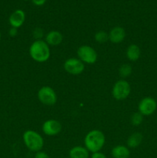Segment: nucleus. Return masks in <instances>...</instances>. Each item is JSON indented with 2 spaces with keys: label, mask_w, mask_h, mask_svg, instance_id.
<instances>
[{
  "label": "nucleus",
  "mask_w": 157,
  "mask_h": 158,
  "mask_svg": "<svg viewBox=\"0 0 157 158\" xmlns=\"http://www.w3.org/2000/svg\"><path fill=\"white\" fill-rule=\"evenodd\" d=\"M106 143V137L103 132L97 129L90 131L86 134L84 138V147L89 153L101 151Z\"/></svg>",
  "instance_id": "nucleus-1"
},
{
  "label": "nucleus",
  "mask_w": 157,
  "mask_h": 158,
  "mask_svg": "<svg viewBox=\"0 0 157 158\" xmlns=\"http://www.w3.org/2000/svg\"><path fill=\"white\" fill-rule=\"evenodd\" d=\"M29 56L37 63H45L50 58V48L45 40H35L29 49Z\"/></svg>",
  "instance_id": "nucleus-2"
},
{
  "label": "nucleus",
  "mask_w": 157,
  "mask_h": 158,
  "mask_svg": "<svg viewBox=\"0 0 157 158\" xmlns=\"http://www.w3.org/2000/svg\"><path fill=\"white\" fill-rule=\"evenodd\" d=\"M23 143L32 152L42 151L44 146V140L39 133L32 130H27L22 134Z\"/></svg>",
  "instance_id": "nucleus-3"
},
{
  "label": "nucleus",
  "mask_w": 157,
  "mask_h": 158,
  "mask_svg": "<svg viewBox=\"0 0 157 158\" xmlns=\"http://www.w3.org/2000/svg\"><path fill=\"white\" fill-rule=\"evenodd\" d=\"M131 93L130 84L126 80H119L114 83L112 94L116 100H124L129 97Z\"/></svg>",
  "instance_id": "nucleus-4"
},
{
  "label": "nucleus",
  "mask_w": 157,
  "mask_h": 158,
  "mask_svg": "<svg viewBox=\"0 0 157 158\" xmlns=\"http://www.w3.org/2000/svg\"><path fill=\"white\" fill-rule=\"evenodd\" d=\"M77 56L84 64L90 65L96 63L98 54L93 47L88 45H83L77 49Z\"/></svg>",
  "instance_id": "nucleus-5"
},
{
  "label": "nucleus",
  "mask_w": 157,
  "mask_h": 158,
  "mask_svg": "<svg viewBox=\"0 0 157 158\" xmlns=\"http://www.w3.org/2000/svg\"><path fill=\"white\" fill-rule=\"evenodd\" d=\"M37 97L40 103L46 106H54L57 102L56 93L49 86H42L37 93Z\"/></svg>",
  "instance_id": "nucleus-6"
},
{
  "label": "nucleus",
  "mask_w": 157,
  "mask_h": 158,
  "mask_svg": "<svg viewBox=\"0 0 157 158\" xmlns=\"http://www.w3.org/2000/svg\"><path fill=\"white\" fill-rule=\"evenodd\" d=\"M63 68L65 71L70 75L78 76L85 70V64L78 58H69L64 62Z\"/></svg>",
  "instance_id": "nucleus-7"
},
{
  "label": "nucleus",
  "mask_w": 157,
  "mask_h": 158,
  "mask_svg": "<svg viewBox=\"0 0 157 158\" xmlns=\"http://www.w3.org/2000/svg\"><path fill=\"white\" fill-rule=\"evenodd\" d=\"M157 108V103L152 97H146L142 99L138 104V110L143 116H149Z\"/></svg>",
  "instance_id": "nucleus-8"
},
{
  "label": "nucleus",
  "mask_w": 157,
  "mask_h": 158,
  "mask_svg": "<svg viewBox=\"0 0 157 158\" xmlns=\"http://www.w3.org/2000/svg\"><path fill=\"white\" fill-rule=\"evenodd\" d=\"M42 131L45 135L49 136V137H54L60 134L62 131V124L58 120L49 119L42 123Z\"/></svg>",
  "instance_id": "nucleus-9"
},
{
  "label": "nucleus",
  "mask_w": 157,
  "mask_h": 158,
  "mask_svg": "<svg viewBox=\"0 0 157 158\" xmlns=\"http://www.w3.org/2000/svg\"><path fill=\"white\" fill-rule=\"evenodd\" d=\"M25 20H26V13L22 9H16L9 16V23L11 27L18 29L24 24Z\"/></svg>",
  "instance_id": "nucleus-10"
},
{
  "label": "nucleus",
  "mask_w": 157,
  "mask_h": 158,
  "mask_svg": "<svg viewBox=\"0 0 157 158\" xmlns=\"http://www.w3.org/2000/svg\"><path fill=\"white\" fill-rule=\"evenodd\" d=\"M126 31L121 26H115L109 32V40L113 44H119L126 38Z\"/></svg>",
  "instance_id": "nucleus-11"
},
{
  "label": "nucleus",
  "mask_w": 157,
  "mask_h": 158,
  "mask_svg": "<svg viewBox=\"0 0 157 158\" xmlns=\"http://www.w3.org/2000/svg\"><path fill=\"white\" fill-rule=\"evenodd\" d=\"M62 40V34L58 30H51L45 35V42L49 46H57L61 44Z\"/></svg>",
  "instance_id": "nucleus-12"
},
{
  "label": "nucleus",
  "mask_w": 157,
  "mask_h": 158,
  "mask_svg": "<svg viewBox=\"0 0 157 158\" xmlns=\"http://www.w3.org/2000/svg\"><path fill=\"white\" fill-rule=\"evenodd\" d=\"M112 158H129L130 151L127 146L125 145H116L111 151Z\"/></svg>",
  "instance_id": "nucleus-13"
},
{
  "label": "nucleus",
  "mask_w": 157,
  "mask_h": 158,
  "mask_svg": "<svg viewBox=\"0 0 157 158\" xmlns=\"http://www.w3.org/2000/svg\"><path fill=\"white\" fill-rule=\"evenodd\" d=\"M69 158H89V151L85 147L75 146L69 152Z\"/></svg>",
  "instance_id": "nucleus-14"
},
{
  "label": "nucleus",
  "mask_w": 157,
  "mask_h": 158,
  "mask_svg": "<svg viewBox=\"0 0 157 158\" xmlns=\"http://www.w3.org/2000/svg\"><path fill=\"white\" fill-rule=\"evenodd\" d=\"M126 57L131 62H135L140 58L141 50L139 46L135 44H131L126 49Z\"/></svg>",
  "instance_id": "nucleus-15"
},
{
  "label": "nucleus",
  "mask_w": 157,
  "mask_h": 158,
  "mask_svg": "<svg viewBox=\"0 0 157 158\" xmlns=\"http://www.w3.org/2000/svg\"><path fill=\"white\" fill-rule=\"evenodd\" d=\"M143 139V137L141 133L134 132L128 137L127 140H126V145L130 149H135L141 144Z\"/></svg>",
  "instance_id": "nucleus-16"
},
{
  "label": "nucleus",
  "mask_w": 157,
  "mask_h": 158,
  "mask_svg": "<svg viewBox=\"0 0 157 158\" xmlns=\"http://www.w3.org/2000/svg\"><path fill=\"white\" fill-rule=\"evenodd\" d=\"M132 66L130 64H128V63H124V64L121 65L119 69V75L123 79L129 77L132 74Z\"/></svg>",
  "instance_id": "nucleus-17"
},
{
  "label": "nucleus",
  "mask_w": 157,
  "mask_h": 158,
  "mask_svg": "<svg viewBox=\"0 0 157 158\" xmlns=\"http://www.w3.org/2000/svg\"><path fill=\"white\" fill-rule=\"evenodd\" d=\"M94 39H95V42L99 44L106 43L109 40V33L103 30H99L95 32L94 35Z\"/></svg>",
  "instance_id": "nucleus-18"
},
{
  "label": "nucleus",
  "mask_w": 157,
  "mask_h": 158,
  "mask_svg": "<svg viewBox=\"0 0 157 158\" xmlns=\"http://www.w3.org/2000/svg\"><path fill=\"white\" fill-rule=\"evenodd\" d=\"M143 121V116L139 112H135L132 114L130 117V122L133 126H139Z\"/></svg>",
  "instance_id": "nucleus-19"
},
{
  "label": "nucleus",
  "mask_w": 157,
  "mask_h": 158,
  "mask_svg": "<svg viewBox=\"0 0 157 158\" xmlns=\"http://www.w3.org/2000/svg\"><path fill=\"white\" fill-rule=\"evenodd\" d=\"M32 36L35 40H41L42 37L44 36V32H43V29L39 27H37L33 29L32 31Z\"/></svg>",
  "instance_id": "nucleus-20"
},
{
  "label": "nucleus",
  "mask_w": 157,
  "mask_h": 158,
  "mask_svg": "<svg viewBox=\"0 0 157 158\" xmlns=\"http://www.w3.org/2000/svg\"><path fill=\"white\" fill-rule=\"evenodd\" d=\"M34 158H50L49 156V154L46 152L42 151H39L38 152L35 153V156H34Z\"/></svg>",
  "instance_id": "nucleus-21"
},
{
  "label": "nucleus",
  "mask_w": 157,
  "mask_h": 158,
  "mask_svg": "<svg viewBox=\"0 0 157 158\" xmlns=\"http://www.w3.org/2000/svg\"><path fill=\"white\" fill-rule=\"evenodd\" d=\"M91 158H107L106 155L105 154H103L101 151H98V152L92 153V155H91Z\"/></svg>",
  "instance_id": "nucleus-22"
},
{
  "label": "nucleus",
  "mask_w": 157,
  "mask_h": 158,
  "mask_svg": "<svg viewBox=\"0 0 157 158\" xmlns=\"http://www.w3.org/2000/svg\"><path fill=\"white\" fill-rule=\"evenodd\" d=\"M17 34H18V29L16 28L11 27L9 30V35H10L11 37H15L16 36Z\"/></svg>",
  "instance_id": "nucleus-23"
},
{
  "label": "nucleus",
  "mask_w": 157,
  "mask_h": 158,
  "mask_svg": "<svg viewBox=\"0 0 157 158\" xmlns=\"http://www.w3.org/2000/svg\"><path fill=\"white\" fill-rule=\"evenodd\" d=\"M47 0H32V3L36 6H42L46 2Z\"/></svg>",
  "instance_id": "nucleus-24"
},
{
  "label": "nucleus",
  "mask_w": 157,
  "mask_h": 158,
  "mask_svg": "<svg viewBox=\"0 0 157 158\" xmlns=\"http://www.w3.org/2000/svg\"><path fill=\"white\" fill-rule=\"evenodd\" d=\"M1 39H2V35H1V32H0V41H1Z\"/></svg>",
  "instance_id": "nucleus-25"
},
{
  "label": "nucleus",
  "mask_w": 157,
  "mask_h": 158,
  "mask_svg": "<svg viewBox=\"0 0 157 158\" xmlns=\"http://www.w3.org/2000/svg\"><path fill=\"white\" fill-rule=\"evenodd\" d=\"M23 1H29V0H23Z\"/></svg>",
  "instance_id": "nucleus-26"
},
{
  "label": "nucleus",
  "mask_w": 157,
  "mask_h": 158,
  "mask_svg": "<svg viewBox=\"0 0 157 158\" xmlns=\"http://www.w3.org/2000/svg\"><path fill=\"white\" fill-rule=\"evenodd\" d=\"M66 158H69V157H66Z\"/></svg>",
  "instance_id": "nucleus-27"
}]
</instances>
